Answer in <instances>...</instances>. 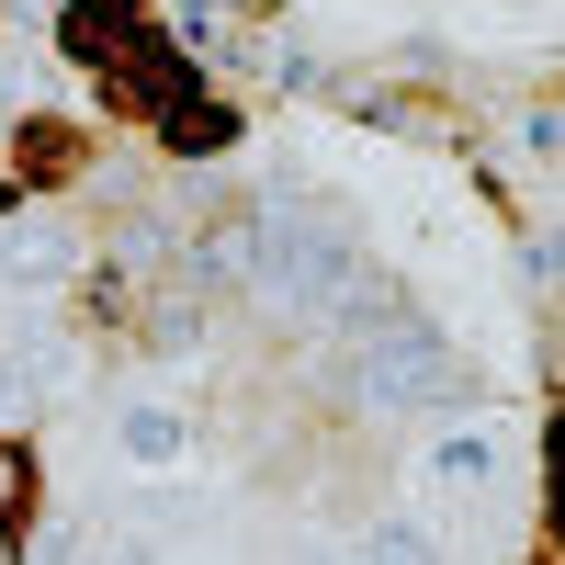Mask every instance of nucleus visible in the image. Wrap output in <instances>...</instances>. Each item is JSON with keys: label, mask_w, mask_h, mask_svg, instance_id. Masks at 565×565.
<instances>
[{"label": "nucleus", "mask_w": 565, "mask_h": 565, "mask_svg": "<svg viewBox=\"0 0 565 565\" xmlns=\"http://www.w3.org/2000/svg\"><path fill=\"white\" fill-rule=\"evenodd\" d=\"M351 407H373V418H441V407H463L452 340L418 306H396L385 328H362L351 340Z\"/></svg>", "instance_id": "f257e3e1"}, {"label": "nucleus", "mask_w": 565, "mask_h": 565, "mask_svg": "<svg viewBox=\"0 0 565 565\" xmlns=\"http://www.w3.org/2000/svg\"><path fill=\"white\" fill-rule=\"evenodd\" d=\"M418 487H430L441 509H498V487H509V441H498V430H441L430 452H418Z\"/></svg>", "instance_id": "f03ea898"}, {"label": "nucleus", "mask_w": 565, "mask_h": 565, "mask_svg": "<svg viewBox=\"0 0 565 565\" xmlns=\"http://www.w3.org/2000/svg\"><path fill=\"white\" fill-rule=\"evenodd\" d=\"M68 271H79V226H45V215L0 226V282H12V295H57Z\"/></svg>", "instance_id": "7ed1b4c3"}, {"label": "nucleus", "mask_w": 565, "mask_h": 565, "mask_svg": "<svg viewBox=\"0 0 565 565\" xmlns=\"http://www.w3.org/2000/svg\"><path fill=\"white\" fill-rule=\"evenodd\" d=\"M114 441H125V463H148V476H170V463L193 452V418H181L170 396H136V407L114 418Z\"/></svg>", "instance_id": "20e7f679"}, {"label": "nucleus", "mask_w": 565, "mask_h": 565, "mask_svg": "<svg viewBox=\"0 0 565 565\" xmlns=\"http://www.w3.org/2000/svg\"><path fill=\"white\" fill-rule=\"evenodd\" d=\"M114 271H125V282H170V271H181L170 215H125V226H114Z\"/></svg>", "instance_id": "39448f33"}, {"label": "nucleus", "mask_w": 565, "mask_h": 565, "mask_svg": "<svg viewBox=\"0 0 565 565\" xmlns=\"http://www.w3.org/2000/svg\"><path fill=\"white\" fill-rule=\"evenodd\" d=\"M351 565H452V554H441L430 521H373V532L351 543Z\"/></svg>", "instance_id": "423d86ee"}, {"label": "nucleus", "mask_w": 565, "mask_h": 565, "mask_svg": "<svg viewBox=\"0 0 565 565\" xmlns=\"http://www.w3.org/2000/svg\"><path fill=\"white\" fill-rule=\"evenodd\" d=\"M159 136H170V159H215V148H238V103H181Z\"/></svg>", "instance_id": "0eeeda50"}, {"label": "nucleus", "mask_w": 565, "mask_h": 565, "mask_svg": "<svg viewBox=\"0 0 565 565\" xmlns=\"http://www.w3.org/2000/svg\"><path fill=\"white\" fill-rule=\"evenodd\" d=\"M148 340H159L170 362H204V340H215V317H204L193 295H159V317H148Z\"/></svg>", "instance_id": "6e6552de"}, {"label": "nucleus", "mask_w": 565, "mask_h": 565, "mask_svg": "<svg viewBox=\"0 0 565 565\" xmlns=\"http://www.w3.org/2000/svg\"><path fill=\"white\" fill-rule=\"evenodd\" d=\"M23 509H34V452H23L12 430H0V532H12Z\"/></svg>", "instance_id": "1a4fd4ad"}, {"label": "nucleus", "mask_w": 565, "mask_h": 565, "mask_svg": "<svg viewBox=\"0 0 565 565\" xmlns=\"http://www.w3.org/2000/svg\"><path fill=\"white\" fill-rule=\"evenodd\" d=\"M509 136H521L532 170H543V159H554V103H521V114H509Z\"/></svg>", "instance_id": "9d476101"}, {"label": "nucleus", "mask_w": 565, "mask_h": 565, "mask_svg": "<svg viewBox=\"0 0 565 565\" xmlns=\"http://www.w3.org/2000/svg\"><path fill=\"white\" fill-rule=\"evenodd\" d=\"M521 282H532V295H554V226H532V238H521Z\"/></svg>", "instance_id": "9b49d317"}, {"label": "nucleus", "mask_w": 565, "mask_h": 565, "mask_svg": "<svg viewBox=\"0 0 565 565\" xmlns=\"http://www.w3.org/2000/svg\"><path fill=\"white\" fill-rule=\"evenodd\" d=\"M90 565H148V543H103V554H90Z\"/></svg>", "instance_id": "f8f14e48"}, {"label": "nucleus", "mask_w": 565, "mask_h": 565, "mask_svg": "<svg viewBox=\"0 0 565 565\" xmlns=\"http://www.w3.org/2000/svg\"><path fill=\"white\" fill-rule=\"evenodd\" d=\"M532 565H565V554H532Z\"/></svg>", "instance_id": "ddd939ff"}, {"label": "nucleus", "mask_w": 565, "mask_h": 565, "mask_svg": "<svg viewBox=\"0 0 565 565\" xmlns=\"http://www.w3.org/2000/svg\"><path fill=\"white\" fill-rule=\"evenodd\" d=\"M0 565H12V554H0Z\"/></svg>", "instance_id": "4468645a"}]
</instances>
